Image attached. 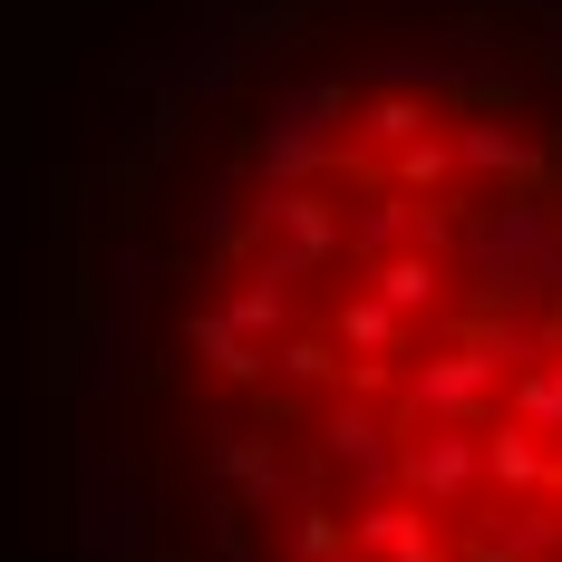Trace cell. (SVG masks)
<instances>
[{
    "label": "cell",
    "mask_w": 562,
    "mask_h": 562,
    "mask_svg": "<svg viewBox=\"0 0 562 562\" xmlns=\"http://www.w3.org/2000/svg\"><path fill=\"white\" fill-rule=\"evenodd\" d=\"M88 562H562V0H243L78 224Z\"/></svg>",
    "instance_id": "cell-1"
}]
</instances>
